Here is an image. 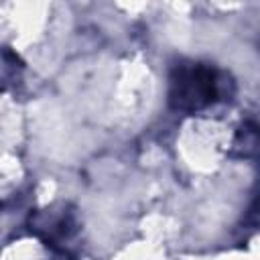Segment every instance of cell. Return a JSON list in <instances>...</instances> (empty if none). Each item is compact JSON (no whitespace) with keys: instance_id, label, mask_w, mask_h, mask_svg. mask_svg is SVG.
<instances>
[{"instance_id":"cell-1","label":"cell","mask_w":260,"mask_h":260,"mask_svg":"<svg viewBox=\"0 0 260 260\" xmlns=\"http://www.w3.org/2000/svg\"><path fill=\"white\" fill-rule=\"evenodd\" d=\"M221 93V81L211 67H179L171 81V104L179 110H197Z\"/></svg>"}]
</instances>
